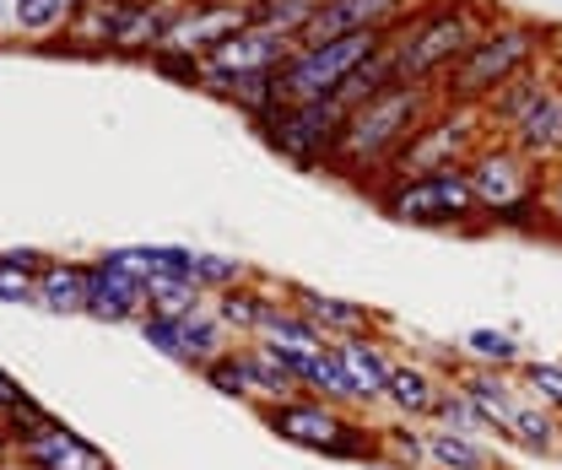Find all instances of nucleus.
<instances>
[{
  "mask_svg": "<svg viewBox=\"0 0 562 470\" xmlns=\"http://www.w3.org/2000/svg\"><path fill=\"white\" fill-rule=\"evenodd\" d=\"M438 109V87H427V81H401V87H390V92H379V98H368V103H357L347 114V125H341V141H336V157H330V179H347L357 190H368L384 168H390V157L422 131V120Z\"/></svg>",
  "mask_w": 562,
  "mask_h": 470,
  "instance_id": "nucleus-1",
  "label": "nucleus"
},
{
  "mask_svg": "<svg viewBox=\"0 0 562 470\" xmlns=\"http://www.w3.org/2000/svg\"><path fill=\"white\" fill-rule=\"evenodd\" d=\"M492 16H497V5H482V0H422V5H412L406 22L390 27L401 81L438 87L465 60V49L492 27Z\"/></svg>",
  "mask_w": 562,
  "mask_h": 470,
  "instance_id": "nucleus-2",
  "label": "nucleus"
},
{
  "mask_svg": "<svg viewBox=\"0 0 562 470\" xmlns=\"http://www.w3.org/2000/svg\"><path fill=\"white\" fill-rule=\"evenodd\" d=\"M552 49V27L536 22V16H514V11H497L492 27L465 49V60L438 81V103H465V109H482L503 81H514L519 70L541 66Z\"/></svg>",
  "mask_w": 562,
  "mask_h": 470,
  "instance_id": "nucleus-3",
  "label": "nucleus"
},
{
  "mask_svg": "<svg viewBox=\"0 0 562 470\" xmlns=\"http://www.w3.org/2000/svg\"><path fill=\"white\" fill-rule=\"evenodd\" d=\"M390 222L422 227V233H487V216L476 205V190L465 168H438L417 179H379L362 190Z\"/></svg>",
  "mask_w": 562,
  "mask_h": 470,
  "instance_id": "nucleus-4",
  "label": "nucleus"
},
{
  "mask_svg": "<svg viewBox=\"0 0 562 470\" xmlns=\"http://www.w3.org/2000/svg\"><path fill=\"white\" fill-rule=\"evenodd\" d=\"M541 174L519 146H508L503 135H487L471 163H465V179L476 190V205L492 227H525V233H541Z\"/></svg>",
  "mask_w": 562,
  "mask_h": 470,
  "instance_id": "nucleus-5",
  "label": "nucleus"
},
{
  "mask_svg": "<svg viewBox=\"0 0 562 470\" xmlns=\"http://www.w3.org/2000/svg\"><path fill=\"white\" fill-rule=\"evenodd\" d=\"M260 422L292 449H308V455H325V460L379 466V427H362V416L319 401V395H292L281 405H266Z\"/></svg>",
  "mask_w": 562,
  "mask_h": 470,
  "instance_id": "nucleus-6",
  "label": "nucleus"
},
{
  "mask_svg": "<svg viewBox=\"0 0 562 470\" xmlns=\"http://www.w3.org/2000/svg\"><path fill=\"white\" fill-rule=\"evenodd\" d=\"M487 141V120L482 109H465V103H438L422 131L390 157V168L379 179H417V174H438V168H465L471 152ZM373 179V184H379Z\"/></svg>",
  "mask_w": 562,
  "mask_h": 470,
  "instance_id": "nucleus-7",
  "label": "nucleus"
},
{
  "mask_svg": "<svg viewBox=\"0 0 562 470\" xmlns=\"http://www.w3.org/2000/svg\"><path fill=\"white\" fill-rule=\"evenodd\" d=\"M390 33H351V38H330V44H297L277 70V87H281V103H319V98H336L347 87V76Z\"/></svg>",
  "mask_w": 562,
  "mask_h": 470,
  "instance_id": "nucleus-8",
  "label": "nucleus"
},
{
  "mask_svg": "<svg viewBox=\"0 0 562 470\" xmlns=\"http://www.w3.org/2000/svg\"><path fill=\"white\" fill-rule=\"evenodd\" d=\"M341 125H347V109L336 98H319V103H281L277 114L266 125H255V131H260V141L277 152L281 163L325 174L330 157H336Z\"/></svg>",
  "mask_w": 562,
  "mask_h": 470,
  "instance_id": "nucleus-9",
  "label": "nucleus"
},
{
  "mask_svg": "<svg viewBox=\"0 0 562 470\" xmlns=\"http://www.w3.org/2000/svg\"><path fill=\"white\" fill-rule=\"evenodd\" d=\"M249 22H255L249 0H179V16L168 27V49H184V55L206 60L211 49H222Z\"/></svg>",
  "mask_w": 562,
  "mask_h": 470,
  "instance_id": "nucleus-10",
  "label": "nucleus"
},
{
  "mask_svg": "<svg viewBox=\"0 0 562 470\" xmlns=\"http://www.w3.org/2000/svg\"><path fill=\"white\" fill-rule=\"evenodd\" d=\"M417 0H319L314 22L303 27L297 44H330V38H351V33H390L395 22H406Z\"/></svg>",
  "mask_w": 562,
  "mask_h": 470,
  "instance_id": "nucleus-11",
  "label": "nucleus"
},
{
  "mask_svg": "<svg viewBox=\"0 0 562 470\" xmlns=\"http://www.w3.org/2000/svg\"><path fill=\"white\" fill-rule=\"evenodd\" d=\"M297 49V38H286L277 27H260L249 22L244 33H233L222 49L206 55V70H222V76H277L281 60Z\"/></svg>",
  "mask_w": 562,
  "mask_h": 470,
  "instance_id": "nucleus-12",
  "label": "nucleus"
},
{
  "mask_svg": "<svg viewBox=\"0 0 562 470\" xmlns=\"http://www.w3.org/2000/svg\"><path fill=\"white\" fill-rule=\"evenodd\" d=\"M286 287L292 281H271V276H249V281H238V287H227V292H216L211 298V314L238 336V346L244 340H255L260 336V325H266V314H271V303H281L286 298Z\"/></svg>",
  "mask_w": 562,
  "mask_h": 470,
  "instance_id": "nucleus-13",
  "label": "nucleus"
},
{
  "mask_svg": "<svg viewBox=\"0 0 562 470\" xmlns=\"http://www.w3.org/2000/svg\"><path fill=\"white\" fill-rule=\"evenodd\" d=\"M131 11H136V0H76L66 33H60L66 38V55L109 60V49H114V38H120V27H125Z\"/></svg>",
  "mask_w": 562,
  "mask_h": 470,
  "instance_id": "nucleus-14",
  "label": "nucleus"
},
{
  "mask_svg": "<svg viewBox=\"0 0 562 470\" xmlns=\"http://www.w3.org/2000/svg\"><path fill=\"white\" fill-rule=\"evenodd\" d=\"M552 81H562V55H552V60H541V66L519 70L514 81H503L497 92H492L487 103H482V120H487V135H508L536 103H541V92L552 87Z\"/></svg>",
  "mask_w": 562,
  "mask_h": 470,
  "instance_id": "nucleus-15",
  "label": "nucleus"
},
{
  "mask_svg": "<svg viewBox=\"0 0 562 470\" xmlns=\"http://www.w3.org/2000/svg\"><path fill=\"white\" fill-rule=\"evenodd\" d=\"M16 466H27V470H114V460H109L98 444H87L76 427L55 422L49 433L16 444Z\"/></svg>",
  "mask_w": 562,
  "mask_h": 470,
  "instance_id": "nucleus-16",
  "label": "nucleus"
},
{
  "mask_svg": "<svg viewBox=\"0 0 562 470\" xmlns=\"http://www.w3.org/2000/svg\"><path fill=\"white\" fill-rule=\"evenodd\" d=\"M292 303L325 331V340H347V336H379L384 314L357 303V298H336V292H319V287H297L292 281Z\"/></svg>",
  "mask_w": 562,
  "mask_h": 470,
  "instance_id": "nucleus-17",
  "label": "nucleus"
},
{
  "mask_svg": "<svg viewBox=\"0 0 562 470\" xmlns=\"http://www.w3.org/2000/svg\"><path fill=\"white\" fill-rule=\"evenodd\" d=\"M443 384H449V379H443L427 357H401V362H395V373H390V384H384V405H390L401 422L427 427V422H432V411H438Z\"/></svg>",
  "mask_w": 562,
  "mask_h": 470,
  "instance_id": "nucleus-18",
  "label": "nucleus"
},
{
  "mask_svg": "<svg viewBox=\"0 0 562 470\" xmlns=\"http://www.w3.org/2000/svg\"><path fill=\"white\" fill-rule=\"evenodd\" d=\"M449 384L471 395V405L487 416L492 438H508V427H514V416H519V405H525V390H519V379H514V373H497V368H471V362H465Z\"/></svg>",
  "mask_w": 562,
  "mask_h": 470,
  "instance_id": "nucleus-19",
  "label": "nucleus"
},
{
  "mask_svg": "<svg viewBox=\"0 0 562 470\" xmlns=\"http://www.w3.org/2000/svg\"><path fill=\"white\" fill-rule=\"evenodd\" d=\"M508 146H519L536 168H552L562 163V81H552L547 92H541V103L514 125V131L503 135Z\"/></svg>",
  "mask_w": 562,
  "mask_h": 470,
  "instance_id": "nucleus-20",
  "label": "nucleus"
},
{
  "mask_svg": "<svg viewBox=\"0 0 562 470\" xmlns=\"http://www.w3.org/2000/svg\"><path fill=\"white\" fill-rule=\"evenodd\" d=\"M336 346V357H341V368L351 373V384H357V395L373 405H384V384H390V373H395V351H390V340L384 336H347V340H330Z\"/></svg>",
  "mask_w": 562,
  "mask_h": 470,
  "instance_id": "nucleus-21",
  "label": "nucleus"
},
{
  "mask_svg": "<svg viewBox=\"0 0 562 470\" xmlns=\"http://www.w3.org/2000/svg\"><path fill=\"white\" fill-rule=\"evenodd\" d=\"M140 314H146V281L92 260V298H87V314H81V320H98V325H136Z\"/></svg>",
  "mask_w": 562,
  "mask_h": 470,
  "instance_id": "nucleus-22",
  "label": "nucleus"
},
{
  "mask_svg": "<svg viewBox=\"0 0 562 470\" xmlns=\"http://www.w3.org/2000/svg\"><path fill=\"white\" fill-rule=\"evenodd\" d=\"M201 92H206V98H216L222 109L244 114L249 125H266V120L281 109L277 76H222V70H206Z\"/></svg>",
  "mask_w": 562,
  "mask_h": 470,
  "instance_id": "nucleus-23",
  "label": "nucleus"
},
{
  "mask_svg": "<svg viewBox=\"0 0 562 470\" xmlns=\"http://www.w3.org/2000/svg\"><path fill=\"white\" fill-rule=\"evenodd\" d=\"M173 16H179V0H136V11L125 16V27H120L109 60H140V66H146V60L168 44Z\"/></svg>",
  "mask_w": 562,
  "mask_h": 470,
  "instance_id": "nucleus-24",
  "label": "nucleus"
},
{
  "mask_svg": "<svg viewBox=\"0 0 562 470\" xmlns=\"http://www.w3.org/2000/svg\"><path fill=\"white\" fill-rule=\"evenodd\" d=\"M87 298H92V260H49L44 276H38V303L33 309H44L55 320H81Z\"/></svg>",
  "mask_w": 562,
  "mask_h": 470,
  "instance_id": "nucleus-25",
  "label": "nucleus"
},
{
  "mask_svg": "<svg viewBox=\"0 0 562 470\" xmlns=\"http://www.w3.org/2000/svg\"><path fill=\"white\" fill-rule=\"evenodd\" d=\"M238 357H244L249 384H255V416H260L266 405H281V401H292V395H303L297 379H292V362L281 357L277 346H266V340H244Z\"/></svg>",
  "mask_w": 562,
  "mask_h": 470,
  "instance_id": "nucleus-26",
  "label": "nucleus"
},
{
  "mask_svg": "<svg viewBox=\"0 0 562 470\" xmlns=\"http://www.w3.org/2000/svg\"><path fill=\"white\" fill-rule=\"evenodd\" d=\"M76 11V0H11L5 5V27L0 38H22V44H44V38H60Z\"/></svg>",
  "mask_w": 562,
  "mask_h": 470,
  "instance_id": "nucleus-27",
  "label": "nucleus"
},
{
  "mask_svg": "<svg viewBox=\"0 0 562 470\" xmlns=\"http://www.w3.org/2000/svg\"><path fill=\"white\" fill-rule=\"evenodd\" d=\"M427 470H503V460H497V449L487 438L427 427Z\"/></svg>",
  "mask_w": 562,
  "mask_h": 470,
  "instance_id": "nucleus-28",
  "label": "nucleus"
},
{
  "mask_svg": "<svg viewBox=\"0 0 562 470\" xmlns=\"http://www.w3.org/2000/svg\"><path fill=\"white\" fill-rule=\"evenodd\" d=\"M255 340H266V346H277V351H319V346H330L325 331L292 303V287H286L281 303H271V314H266V325H260Z\"/></svg>",
  "mask_w": 562,
  "mask_h": 470,
  "instance_id": "nucleus-29",
  "label": "nucleus"
},
{
  "mask_svg": "<svg viewBox=\"0 0 562 470\" xmlns=\"http://www.w3.org/2000/svg\"><path fill=\"white\" fill-rule=\"evenodd\" d=\"M460 357H465L471 368L519 373V362H525L530 351H525V340L514 336L508 325H476V331H465V340H460Z\"/></svg>",
  "mask_w": 562,
  "mask_h": 470,
  "instance_id": "nucleus-30",
  "label": "nucleus"
},
{
  "mask_svg": "<svg viewBox=\"0 0 562 470\" xmlns=\"http://www.w3.org/2000/svg\"><path fill=\"white\" fill-rule=\"evenodd\" d=\"M55 255L44 249H0V303L5 309H33L38 303V276Z\"/></svg>",
  "mask_w": 562,
  "mask_h": 470,
  "instance_id": "nucleus-31",
  "label": "nucleus"
},
{
  "mask_svg": "<svg viewBox=\"0 0 562 470\" xmlns=\"http://www.w3.org/2000/svg\"><path fill=\"white\" fill-rule=\"evenodd\" d=\"M503 444H514L519 455H536V460H558V455H562V416H558V411H541V405L525 401Z\"/></svg>",
  "mask_w": 562,
  "mask_h": 470,
  "instance_id": "nucleus-32",
  "label": "nucleus"
},
{
  "mask_svg": "<svg viewBox=\"0 0 562 470\" xmlns=\"http://www.w3.org/2000/svg\"><path fill=\"white\" fill-rule=\"evenodd\" d=\"M184 346H190V357H184V368L190 373H206L216 357H227V351H238V336L211 314V303L201 309V314H190L184 320Z\"/></svg>",
  "mask_w": 562,
  "mask_h": 470,
  "instance_id": "nucleus-33",
  "label": "nucleus"
},
{
  "mask_svg": "<svg viewBox=\"0 0 562 470\" xmlns=\"http://www.w3.org/2000/svg\"><path fill=\"white\" fill-rule=\"evenodd\" d=\"M211 298L190 281V276H151L146 281V314H162V320H190L201 314Z\"/></svg>",
  "mask_w": 562,
  "mask_h": 470,
  "instance_id": "nucleus-34",
  "label": "nucleus"
},
{
  "mask_svg": "<svg viewBox=\"0 0 562 470\" xmlns=\"http://www.w3.org/2000/svg\"><path fill=\"white\" fill-rule=\"evenodd\" d=\"M379 466L384 470H427V427L417 422H390L379 427Z\"/></svg>",
  "mask_w": 562,
  "mask_h": 470,
  "instance_id": "nucleus-35",
  "label": "nucleus"
},
{
  "mask_svg": "<svg viewBox=\"0 0 562 470\" xmlns=\"http://www.w3.org/2000/svg\"><path fill=\"white\" fill-rule=\"evenodd\" d=\"M249 276H255V266L238 260V255H211V249H195V255H190V281H195L206 298L238 287V281H249Z\"/></svg>",
  "mask_w": 562,
  "mask_h": 470,
  "instance_id": "nucleus-36",
  "label": "nucleus"
},
{
  "mask_svg": "<svg viewBox=\"0 0 562 470\" xmlns=\"http://www.w3.org/2000/svg\"><path fill=\"white\" fill-rule=\"evenodd\" d=\"M519 390H525V401L541 405V411H558L562 416V357L552 362V357H525L519 362Z\"/></svg>",
  "mask_w": 562,
  "mask_h": 470,
  "instance_id": "nucleus-37",
  "label": "nucleus"
},
{
  "mask_svg": "<svg viewBox=\"0 0 562 470\" xmlns=\"http://www.w3.org/2000/svg\"><path fill=\"white\" fill-rule=\"evenodd\" d=\"M427 427H449V433H471V438H492L487 416L471 405L465 390H454V384H443V395H438V411H432V422Z\"/></svg>",
  "mask_w": 562,
  "mask_h": 470,
  "instance_id": "nucleus-38",
  "label": "nucleus"
},
{
  "mask_svg": "<svg viewBox=\"0 0 562 470\" xmlns=\"http://www.w3.org/2000/svg\"><path fill=\"white\" fill-rule=\"evenodd\" d=\"M249 11H255L260 27H277L286 38H303V27L314 22L319 0H249Z\"/></svg>",
  "mask_w": 562,
  "mask_h": 470,
  "instance_id": "nucleus-39",
  "label": "nucleus"
},
{
  "mask_svg": "<svg viewBox=\"0 0 562 470\" xmlns=\"http://www.w3.org/2000/svg\"><path fill=\"white\" fill-rule=\"evenodd\" d=\"M201 384H211L222 401H238L255 411V384H249V368H244V357L238 351H227V357H216L206 373H201Z\"/></svg>",
  "mask_w": 562,
  "mask_h": 470,
  "instance_id": "nucleus-40",
  "label": "nucleus"
},
{
  "mask_svg": "<svg viewBox=\"0 0 562 470\" xmlns=\"http://www.w3.org/2000/svg\"><path fill=\"white\" fill-rule=\"evenodd\" d=\"M0 422H5V433H11V444H27V438H38V433H49V427H55L60 416H55L49 405L38 401L33 390H22V395H16V405H11V411H5Z\"/></svg>",
  "mask_w": 562,
  "mask_h": 470,
  "instance_id": "nucleus-41",
  "label": "nucleus"
},
{
  "mask_svg": "<svg viewBox=\"0 0 562 470\" xmlns=\"http://www.w3.org/2000/svg\"><path fill=\"white\" fill-rule=\"evenodd\" d=\"M140 340L157 351V357H168V362H179L184 368V357H190V346H184V320H162V314H140L136 320Z\"/></svg>",
  "mask_w": 562,
  "mask_h": 470,
  "instance_id": "nucleus-42",
  "label": "nucleus"
},
{
  "mask_svg": "<svg viewBox=\"0 0 562 470\" xmlns=\"http://www.w3.org/2000/svg\"><path fill=\"white\" fill-rule=\"evenodd\" d=\"M146 66L157 70V76H168L173 87H190V92H201V81H206V60H195V55H184V49H157Z\"/></svg>",
  "mask_w": 562,
  "mask_h": 470,
  "instance_id": "nucleus-43",
  "label": "nucleus"
},
{
  "mask_svg": "<svg viewBox=\"0 0 562 470\" xmlns=\"http://www.w3.org/2000/svg\"><path fill=\"white\" fill-rule=\"evenodd\" d=\"M541 233L562 238V163L541 174Z\"/></svg>",
  "mask_w": 562,
  "mask_h": 470,
  "instance_id": "nucleus-44",
  "label": "nucleus"
},
{
  "mask_svg": "<svg viewBox=\"0 0 562 470\" xmlns=\"http://www.w3.org/2000/svg\"><path fill=\"white\" fill-rule=\"evenodd\" d=\"M16 395H22V384H16V379H11V373L0 368V416H5V411L16 405Z\"/></svg>",
  "mask_w": 562,
  "mask_h": 470,
  "instance_id": "nucleus-45",
  "label": "nucleus"
},
{
  "mask_svg": "<svg viewBox=\"0 0 562 470\" xmlns=\"http://www.w3.org/2000/svg\"><path fill=\"white\" fill-rule=\"evenodd\" d=\"M5 460H16V444H11V433H5V422H0V466Z\"/></svg>",
  "mask_w": 562,
  "mask_h": 470,
  "instance_id": "nucleus-46",
  "label": "nucleus"
},
{
  "mask_svg": "<svg viewBox=\"0 0 562 470\" xmlns=\"http://www.w3.org/2000/svg\"><path fill=\"white\" fill-rule=\"evenodd\" d=\"M0 470H27V466H16V460H5V466H0Z\"/></svg>",
  "mask_w": 562,
  "mask_h": 470,
  "instance_id": "nucleus-47",
  "label": "nucleus"
},
{
  "mask_svg": "<svg viewBox=\"0 0 562 470\" xmlns=\"http://www.w3.org/2000/svg\"><path fill=\"white\" fill-rule=\"evenodd\" d=\"M503 470H508V466H503Z\"/></svg>",
  "mask_w": 562,
  "mask_h": 470,
  "instance_id": "nucleus-48",
  "label": "nucleus"
}]
</instances>
